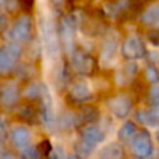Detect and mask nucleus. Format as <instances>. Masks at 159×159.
I'll list each match as a JSON object with an SVG mask.
<instances>
[{
  "instance_id": "1",
  "label": "nucleus",
  "mask_w": 159,
  "mask_h": 159,
  "mask_svg": "<svg viewBox=\"0 0 159 159\" xmlns=\"http://www.w3.org/2000/svg\"><path fill=\"white\" fill-rule=\"evenodd\" d=\"M39 27H41V34H42L43 46H45L46 53L49 56H52V57L57 56L59 55V42H57V32H56L55 24L49 18H42Z\"/></svg>"
},
{
  "instance_id": "2",
  "label": "nucleus",
  "mask_w": 159,
  "mask_h": 159,
  "mask_svg": "<svg viewBox=\"0 0 159 159\" xmlns=\"http://www.w3.org/2000/svg\"><path fill=\"white\" fill-rule=\"evenodd\" d=\"M121 52L123 56L129 60H135V59H143L145 56V45L143 39L138 35H130L121 45Z\"/></svg>"
},
{
  "instance_id": "3",
  "label": "nucleus",
  "mask_w": 159,
  "mask_h": 159,
  "mask_svg": "<svg viewBox=\"0 0 159 159\" xmlns=\"http://www.w3.org/2000/svg\"><path fill=\"white\" fill-rule=\"evenodd\" d=\"M31 30H32V22L28 16H21L17 18L14 25L10 30V36L13 41L25 42L31 38Z\"/></svg>"
},
{
  "instance_id": "4",
  "label": "nucleus",
  "mask_w": 159,
  "mask_h": 159,
  "mask_svg": "<svg viewBox=\"0 0 159 159\" xmlns=\"http://www.w3.org/2000/svg\"><path fill=\"white\" fill-rule=\"evenodd\" d=\"M131 107H133V101L126 93L117 95L109 101L110 112L117 119H123V117H126V116H129V113L131 112Z\"/></svg>"
},
{
  "instance_id": "5",
  "label": "nucleus",
  "mask_w": 159,
  "mask_h": 159,
  "mask_svg": "<svg viewBox=\"0 0 159 159\" xmlns=\"http://www.w3.org/2000/svg\"><path fill=\"white\" fill-rule=\"evenodd\" d=\"M75 22L71 17H64L60 24V36L67 52H73L75 43Z\"/></svg>"
},
{
  "instance_id": "6",
  "label": "nucleus",
  "mask_w": 159,
  "mask_h": 159,
  "mask_svg": "<svg viewBox=\"0 0 159 159\" xmlns=\"http://www.w3.org/2000/svg\"><path fill=\"white\" fill-rule=\"evenodd\" d=\"M133 152L140 158H147L152 155L154 145H152V141L147 133L143 131L137 137H134V141H133Z\"/></svg>"
},
{
  "instance_id": "7",
  "label": "nucleus",
  "mask_w": 159,
  "mask_h": 159,
  "mask_svg": "<svg viewBox=\"0 0 159 159\" xmlns=\"http://www.w3.org/2000/svg\"><path fill=\"white\" fill-rule=\"evenodd\" d=\"M10 138L11 143L16 148L18 149H27L31 143V133L27 127L24 126H17L10 131Z\"/></svg>"
},
{
  "instance_id": "8",
  "label": "nucleus",
  "mask_w": 159,
  "mask_h": 159,
  "mask_svg": "<svg viewBox=\"0 0 159 159\" xmlns=\"http://www.w3.org/2000/svg\"><path fill=\"white\" fill-rule=\"evenodd\" d=\"M73 67L75 71H78L80 74H89L92 71L93 60L88 53L82 52V50H77L73 55Z\"/></svg>"
},
{
  "instance_id": "9",
  "label": "nucleus",
  "mask_w": 159,
  "mask_h": 159,
  "mask_svg": "<svg viewBox=\"0 0 159 159\" xmlns=\"http://www.w3.org/2000/svg\"><path fill=\"white\" fill-rule=\"evenodd\" d=\"M42 119L46 123L48 127H52L55 123V112H53V103L52 96L46 87H43L42 91Z\"/></svg>"
},
{
  "instance_id": "10",
  "label": "nucleus",
  "mask_w": 159,
  "mask_h": 159,
  "mask_svg": "<svg viewBox=\"0 0 159 159\" xmlns=\"http://www.w3.org/2000/svg\"><path fill=\"white\" fill-rule=\"evenodd\" d=\"M18 101V84L16 81H7L2 87V103L4 106H13Z\"/></svg>"
},
{
  "instance_id": "11",
  "label": "nucleus",
  "mask_w": 159,
  "mask_h": 159,
  "mask_svg": "<svg viewBox=\"0 0 159 159\" xmlns=\"http://www.w3.org/2000/svg\"><path fill=\"white\" fill-rule=\"evenodd\" d=\"M91 91L89 87H88L85 82H78L74 87L70 89V101L74 102V103H84V102H88L91 99Z\"/></svg>"
},
{
  "instance_id": "12",
  "label": "nucleus",
  "mask_w": 159,
  "mask_h": 159,
  "mask_svg": "<svg viewBox=\"0 0 159 159\" xmlns=\"http://www.w3.org/2000/svg\"><path fill=\"white\" fill-rule=\"evenodd\" d=\"M81 137H82V141L87 144H89L91 147H95L103 140V133L99 127L96 126H85L81 131Z\"/></svg>"
},
{
  "instance_id": "13",
  "label": "nucleus",
  "mask_w": 159,
  "mask_h": 159,
  "mask_svg": "<svg viewBox=\"0 0 159 159\" xmlns=\"http://www.w3.org/2000/svg\"><path fill=\"white\" fill-rule=\"evenodd\" d=\"M137 119L141 121L143 124L148 127H157L159 124V116L157 112L152 110H141L137 113Z\"/></svg>"
},
{
  "instance_id": "14",
  "label": "nucleus",
  "mask_w": 159,
  "mask_h": 159,
  "mask_svg": "<svg viewBox=\"0 0 159 159\" xmlns=\"http://www.w3.org/2000/svg\"><path fill=\"white\" fill-rule=\"evenodd\" d=\"M141 20H143V22H145V24H148V25L159 24V4L149 6L143 13Z\"/></svg>"
},
{
  "instance_id": "15",
  "label": "nucleus",
  "mask_w": 159,
  "mask_h": 159,
  "mask_svg": "<svg viewBox=\"0 0 159 159\" xmlns=\"http://www.w3.org/2000/svg\"><path fill=\"white\" fill-rule=\"evenodd\" d=\"M121 155H123V151H121V147L117 143L109 144L99 152V157L102 158H120Z\"/></svg>"
},
{
  "instance_id": "16",
  "label": "nucleus",
  "mask_w": 159,
  "mask_h": 159,
  "mask_svg": "<svg viewBox=\"0 0 159 159\" xmlns=\"http://www.w3.org/2000/svg\"><path fill=\"white\" fill-rule=\"evenodd\" d=\"M14 60H16V59L6 50V48H3L2 52H0V69H2V73L10 71L11 67H13Z\"/></svg>"
},
{
  "instance_id": "17",
  "label": "nucleus",
  "mask_w": 159,
  "mask_h": 159,
  "mask_svg": "<svg viewBox=\"0 0 159 159\" xmlns=\"http://www.w3.org/2000/svg\"><path fill=\"white\" fill-rule=\"evenodd\" d=\"M98 115H99L98 110L93 106H85V107H82L81 113H80L78 116L85 123H92V121H95L96 119H98Z\"/></svg>"
},
{
  "instance_id": "18",
  "label": "nucleus",
  "mask_w": 159,
  "mask_h": 159,
  "mask_svg": "<svg viewBox=\"0 0 159 159\" xmlns=\"http://www.w3.org/2000/svg\"><path fill=\"white\" fill-rule=\"evenodd\" d=\"M134 133H135V124L133 121H126L119 130V137L121 140H129V138H131L134 135Z\"/></svg>"
},
{
  "instance_id": "19",
  "label": "nucleus",
  "mask_w": 159,
  "mask_h": 159,
  "mask_svg": "<svg viewBox=\"0 0 159 159\" xmlns=\"http://www.w3.org/2000/svg\"><path fill=\"white\" fill-rule=\"evenodd\" d=\"M115 52H116V43L112 41L106 42L103 46V49H102V61H105V63H107V61L113 60V57H115Z\"/></svg>"
},
{
  "instance_id": "20",
  "label": "nucleus",
  "mask_w": 159,
  "mask_h": 159,
  "mask_svg": "<svg viewBox=\"0 0 159 159\" xmlns=\"http://www.w3.org/2000/svg\"><path fill=\"white\" fill-rule=\"evenodd\" d=\"M42 91H43V85L38 82H31L25 89V95L30 98H38V96H42Z\"/></svg>"
},
{
  "instance_id": "21",
  "label": "nucleus",
  "mask_w": 159,
  "mask_h": 159,
  "mask_svg": "<svg viewBox=\"0 0 159 159\" xmlns=\"http://www.w3.org/2000/svg\"><path fill=\"white\" fill-rule=\"evenodd\" d=\"M135 73H137V64L133 63V61H130V63H127L126 66L121 69L120 74L123 75V80H126V78L131 80V77L135 74Z\"/></svg>"
},
{
  "instance_id": "22",
  "label": "nucleus",
  "mask_w": 159,
  "mask_h": 159,
  "mask_svg": "<svg viewBox=\"0 0 159 159\" xmlns=\"http://www.w3.org/2000/svg\"><path fill=\"white\" fill-rule=\"evenodd\" d=\"M145 78L148 80L149 82L158 84L159 82V70L155 66H148L145 69Z\"/></svg>"
},
{
  "instance_id": "23",
  "label": "nucleus",
  "mask_w": 159,
  "mask_h": 159,
  "mask_svg": "<svg viewBox=\"0 0 159 159\" xmlns=\"http://www.w3.org/2000/svg\"><path fill=\"white\" fill-rule=\"evenodd\" d=\"M18 117L22 119V120H32L35 117V110L31 106H22L18 109Z\"/></svg>"
},
{
  "instance_id": "24",
  "label": "nucleus",
  "mask_w": 159,
  "mask_h": 159,
  "mask_svg": "<svg viewBox=\"0 0 159 159\" xmlns=\"http://www.w3.org/2000/svg\"><path fill=\"white\" fill-rule=\"evenodd\" d=\"M4 48H6V50H7V52L10 53L14 59H18L20 56H21V53H22V48L17 43V41L10 42V43H8L7 46H4Z\"/></svg>"
},
{
  "instance_id": "25",
  "label": "nucleus",
  "mask_w": 159,
  "mask_h": 159,
  "mask_svg": "<svg viewBox=\"0 0 159 159\" xmlns=\"http://www.w3.org/2000/svg\"><path fill=\"white\" fill-rule=\"evenodd\" d=\"M149 99L154 106H159V85H154L151 88V93H149Z\"/></svg>"
},
{
  "instance_id": "26",
  "label": "nucleus",
  "mask_w": 159,
  "mask_h": 159,
  "mask_svg": "<svg viewBox=\"0 0 159 159\" xmlns=\"http://www.w3.org/2000/svg\"><path fill=\"white\" fill-rule=\"evenodd\" d=\"M92 148H93V147H91L89 144L84 143V141H82V143L80 144V145H77V151H78L81 155H84V157L89 155L91 152H92Z\"/></svg>"
},
{
  "instance_id": "27",
  "label": "nucleus",
  "mask_w": 159,
  "mask_h": 159,
  "mask_svg": "<svg viewBox=\"0 0 159 159\" xmlns=\"http://www.w3.org/2000/svg\"><path fill=\"white\" fill-rule=\"evenodd\" d=\"M38 149L42 155H49L50 151H52V145H50V143L48 140H45L38 145Z\"/></svg>"
},
{
  "instance_id": "28",
  "label": "nucleus",
  "mask_w": 159,
  "mask_h": 159,
  "mask_svg": "<svg viewBox=\"0 0 159 159\" xmlns=\"http://www.w3.org/2000/svg\"><path fill=\"white\" fill-rule=\"evenodd\" d=\"M41 152H39V149L38 148H27V149H24L22 151V157H25V158H39L41 157Z\"/></svg>"
},
{
  "instance_id": "29",
  "label": "nucleus",
  "mask_w": 159,
  "mask_h": 159,
  "mask_svg": "<svg viewBox=\"0 0 159 159\" xmlns=\"http://www.w3.org/2000/svg\"><path fill=\"white\" fill-rule=\"evenodd\" d=\"M20 69H21L22 71H17V74H18L20 77H22V78L30 77V75L34 73V70H35V69H32L31 66H28V64H24V66H21Z\"/></svg>"
},
{
  "instance_id": "30",
  "label": "nucleus",
  "mask_w": 159,
  "mask_h": 159,
  "mask_svg": "<svg viewBox=\"0 0 159 159\" xmlns=\"http://www.w3.org/2000/svg\"><path fill=\"white\" fill-rule=\"evenodd\" d=\"M129 2H130V6H131L133 10L138 11V10H141V8H143L144 6L149 2V0H129Z\"/></svg>"
},
{
  "instance_id": "31",
  "label": "nucleus",
  "mask_w": 159,
  "mask_h": 159,
  "mask_svg": "<svg viewBox=\"0 0 159 159\" xmlns=\"http://www.w3.org/2000/svg\"><path fill=\"white\" fill-rule=\"evenodd\" d=\"M148 39L152 42V45H157V46H159V31L158 30L149 31V32H148Z\"/></svg>"
},
{
  "instance_id": "32",
  "label": "nucleus",
  "mask_w": 159,
  "mask_h": 159,
  "mask_svg": "<svg viewBox=\"0 0 159 159\" xmlns=\"http://www.w3.org/2000/svg\"><path fill=\"white\" fill-rule=\"evenodd\" d=\"M34 2H35V0H18L20 6H21L22 10H25V11H31V10H32Z\"/></svg>"
},
{
  "instance_id": "33",
  "label": "nucleus",
  "mask_w": 159,
  "mask_h": 159,
  "mask_svg": "<svg viewBox=\"0 0 159 159\" xmlns=\"http://www.w3.org/2000/svg\"><path fill=\"white\" fill-rule=\"evenodd\" d=\"M52 3H55V4H61V3L64 2V0H50Z\"/></svg>"
}]
</instances>
